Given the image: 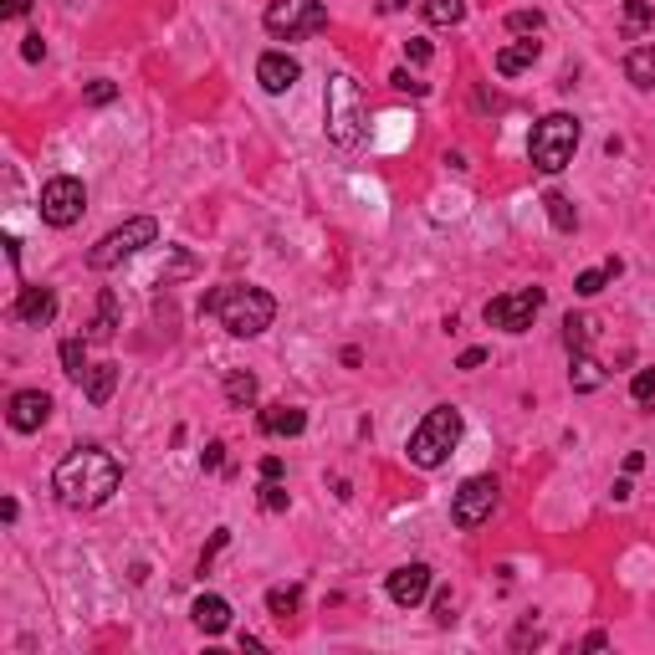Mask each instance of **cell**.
Instances as JSON below:
<instances>
[{
    "label": "cell",
    "instance_id": "1",
    "mask_svg": "<svg viewBox=\"0 0 655 655\" xmlns=\"http://www.w3.org/2000/svg\"><path fill=\"white\" fill-rule=\"evenodd\" d=\"M118 482H123V466H118L103 446H77V451H67V456L57 461V471H52V492H57V502L72 507V512L103 507V502L118 492Z\"/></svg>",
    "mask_w": 655,
    "mask_h": 655
},
{
    "label": "cell",
    "instance_id": "2",
    "mask_svg": "<svg viewBox=\"0 0 655 655\" xmlns=\"http://www.w3.org/2000/svg\"><path fill=\"white\" fill-rule=\"evenodd\" d=\"M200 313H215L231 338H256V333H267V328H272V318H277V297H272V292H261V287H241V282H231V287L205 292Z\"/></svg>",
    "mask_w": 655,
    "mask_h": 655
},
{
    "label": "cell",
    "instance_id": "3",
    "mask_svg": "<svg viewBox=\"0 0 655 655\" xmlns=\"http://www.w3.org/2000/svg\"><path fill=\"white\" fill-rule=\"evenodd\" d=\"M323 128H328V144H338V149H354L359 139H364V123H369V103H364V93H359V82L348 77V72H338V77H328V93H323Z\"/></svg>",
    "mask_w": 655,
    "mask_h": 655
},
{
    "label": "cell",
    "instance_id": "4",
    "mask_svg": "<svg viewBox=\"0 0 655 655\" xmlns=\"http://www.w3.org/2000/svg\"><path fill=\"white\" fill-rule=\"evenodd\" d=\"M584 139V128L574 113H548L533 123V139H528V159L543 169V174H558V169H569L574 164V149Z\"/></svg>",
    "mask_w": 655,
    "mask_h": 655
},
{
    "label": "cell",
    "instance_id": "5",
    "mask_svg": "<svg viewBox=\"0 0 655 655\" xmlns=\"http://www.w3.org/2000/svg\"><path fill=\"white\" fill-rule=\"evenodd\" d=\"M456 441H461V410L435 405V410L410 430V461H415L420 471H435V466L456 451Z\"/></svg>",
    "mask_w": 655,
    "mask_h": 655
},
{
    "label": "cell",
    "instance_id": "6",
    "mask_svg": "<svg viewBox=\"0 0 655 655\" xmlns=\"http://www.w3.org/2000/svg\"><path fill=\"white\" fill-rule=\"evenodd\" d=\"M159 241V221H149V215H134V221H123V226H113L93 251H87V267L93 272H113L118 261H128V256H139L144 246H154Z\"/></svg>",
    "mask_w": 655,
    "mask_h": 655
},
{
    "label": "cell",
    "instance_id": "7",
    "mask_svg": "<svg viewBox=\"0 0 655 655\" xmlns=\"http://www.w3.org/2000/svg\"><path fill=\"white\" fill-rule=\"evenodd\" d=\"M323 26H328V6H323V0H272V6H267V31L277 41L318 36Z\"/></svg>",
    "mask_w": 655,
    "mask_h": 655
},
{
    "label": "cell",
    "instance_id": "8",
    "mask_svg": "<svg viewBox=\"0 0 655 655\" xmlns=\"http://www.w3.org/2000/svg\"><path fill=\"white\" fill-rule=\"evenodd\" d=\"M543 302H548L543 287H517V292L492 297L487 308H482V318H487V328H502V333H528L533 318L543 313Z\"/></svg>",
    "mask_w": 655,
    "mask_h": 655
},
{
    "label": "cell",
    "instance_id": "9",
    "mask_svg": "<svg viewBox=\"0 0 655 655\" xmlns=\"http://www.w3.org/2000/svg\"><path fill=\"white\" fill-rule=\"evenodd\" d=\"M497 476H466V482H461V492L451 497V522H456V528H482V522L497 512Z\"/></svg>",
    "mask_w": 655,
    "mask_h": 655
},
{
    "label": "cell",
    "instance_id": "10",
    "mask_svg": "<svg viewBox=\"0 0 655 655\" xmlns=\"http://www.w3.org/2000/svg\"><path fill=\"white\" fill-rule=\"evenodd\" d=\"M82 205H87V190H82V180H72V174H57V180L41 185V221L57 226V231L82 221Z\"/></svg>",
    "mask_w": 655,
    "mask_h": 655
},
{
    "label": "cell",
    "instance_id": "11",
    "mask_svg": "<svg viewBox=\"0 0 655 655\" xmlns=\"http://www.w3.org/2000/svg\"><path fill=\"white\" fill-rule=\"evenodd\" d=\"M47 415H52V395H41V389H16L11 410H6L11 430H21V435L41 430V425H47Z\"/></svg>",
    "mask_w": 655,
    "mask_h": 655
},
{
    "label": "cell",
    "instance_id": "12",
    "mask_svg": "<svg viewBox=\"0 0 655 655\" xmlns=\"http://www.w3.org/2000/svg\"><path fill=\"white\" fill-rule=\"evenodd\" d=\"M435 574H430V563H405V569L389 574V599H395L400 609H415L425 594H430Z\"/></svg>",
    "mask_w": 655,
    "mask_h": 655
},
{
    "label": "cell",
    "instance_id": "13",
    "mask_svg": "<svg viewBox=\"0 0 655 655\" xmlns=\"http://www.w3.org/2000/svg\"><path fill=\"white\" fill-rule=\"evenodd\" d=\"M11 318L26 328H47L57 318V292L52 287H21V297L11 302Z\"/></svg>",
    "mask_w": 655,
    "mask_h": 655
},
{
    "label": "cell",
    "instance_id": "14",
    "mask_svg": "<svg viewBox=\"0 0 655 655\" xmlns=\"http://www.w3.org/2000/svg\"><path fill=\"white\" fill-rule=\"evenodd\" d=\"M297 77H302L297 57H287V52H261V62H256V82L267 87L272 98L292 93V87H297Z\"/></svg>",
    "mask_w": 655,
    "mask_h": 655
},
{
    "label": "cell",
    "instance_id": "15",
    "mask_svg": "<svg viewBox=\"0 0 655 655\" xmlns=\"http://www.w3.org/2000/svg\"><path fill=\"white\" fill-rule=\"evenodd\" d=\"M261 435H302L308 430V410H297V405H267L256 415Z\"/></svg>",
    "mask_w": 655,
    "mask_h": 655
},
{
    "label": "cell",
    "instance_id": "16",
    "mask_svg": "<svg viewBox=\"0 0 655 655\" xmlns=\"http://www.w3.org/2000/svg\"><path fill=\"white\" fill-rule=\"evenodd\" d=\"M190 615H195V625H200L205 635H226V630H231V604H226L221 594H200Z\"/></svg>",
    "mask_w": 655,
    "mask_h": 655
},
{
    "label": "cell",
    "instance_id": "17",
    "mask_svg": "<svg viewBox=\"0 0 655 655\" xmlns=\"http://www.w3.org/2000/svg\"><path fill=\"white\" fill-rule=\"evenodd\" d=\"M113 333H118V292L103 287V292H98V313H93V323H87L82 338H87V343H108Z\"/></svg>",
    "mask_w": 655,
    "mask_h": 655
},
{
    "label": "cell",
    "instance_id": "18",
    "mask_svg": "<svg viewBox=\"0 0 655 655\" xmlns=\"http://www.w3.org/2000/svg\"><path fill=\"white\" fill-rule=\"evenodd\" d=\"M538 52H543L538 41H512V47H502V52H497V72H502V77L528 72V67L538 62Z\"/></svg>",
    "mask_w": 655,
    "mask_h": 655
},
{
    "label": "cell",
    "instance_id": "19",
    "mask_svg": "<svg viewBox=\"0 0 655 655\" xmlns=\"http://www.w3.org/2000/svg\"><path fill=\"white\" fill-rule=\"evenodd\" d=\"M82 389H87V400H93V405H108L113 389H118V364H93L87 379H82Z\"/></svg>",
    "mask_w": 655,
    "mask_h": 655
},
{
    "label": "cell",
    "instance_id": "20",
    "mask_svg": "<svg viewBox=\"0 0 655 655\" xmlns=\"http://www.w3.org/2000/svg\"><path fill=\"white\" fill-rule=\"evenodd\" d=\"M226 405L231 410H251L256 405V374L251 369H231L226 374Z\"/></svg>",
    "mask_w": 655,
    "mask_h": 655
},
{
    "label": "cell",
    "instance_id": "21",
    "mask_svg": "<svg viewBox=\"0 0 655 655\" xmlns=\"http://www.w3.org/2000/svg\"><path fill=\"white\" fill-rule=\"evenodd\" d=\"M543 205H548V221H553V231H579V210H574V200L569 195H558V190H548L543 195Z\"/></svg>",
    "mask_w": 655,
    "mask_h": 655
},
{
    "label": "cell",
    "instance_id": "22",
    "mask_svg": "<svg viewBox=\"0 0 655 655\" xmlns=\"http://www.w3.org/2000/svg\"><path fill=\"white\" fill-rule=\"evenodd\" d=\"M569 379H574V389H579V395H594V389L604 384V364H599L594 354H574V369H569Z\"/></svg>",
    "mask_w": 655,
    "mask_h": 655
},
{
    "label": "cell",
    "instance_id": "23",
    "mask_svg": "<svg viewBox=\"0 0 655 655\" xmlns=\"http://www.w3.org/2000/svg\"><path fill=\"white\" fill-rule=\"evenodd\" d=\"M625 77H630L635 87H655V41H650V47H635V52L625 57Z\"/></svg>",
    "mask_w": 655,
    "mask_h": 655
},
{
    "label": "cell",
    "instance_id": "24",
    "mask_svg": "<svg viewBox=\"0 0 655 655\" xmlns=\"http://www.w3.org/2000/svg\"><path fill=\"white\" fill-rule=\"evenodd\" d=\"M62 369H67V379H87V369H93V364H87V338H62Z\"/></svg>",
    "mask_w": 655,
    "mask_h": 655
},
{
    "label": "cell",
    "instance_id": "25",
    "mask_svg": "<svg viewBox=\"0 0 655 655\" xmlns=\"http://www.w3.org/2000/svg\"><path fill=\"white\" fill-rule=\"evenodd\" d=\"M589 338H594V323L584 313L563 318V343H569V354H589Z\"/></svg>",
    "mask_w": 655,
    "mask_h": 655
},
{
    "label": "cell",
    "instance_id": "26",
    "mask_svg": "<svg viewBox=\"0 0 655 655\" xmlns=\"http://www.w3.org/2000/svg\"><path fill=\"white\" fill-rule=\"evenodd\" d=\"M425 21L430 26H461L466 21V0H425Z\"/></svg>",
    "mask_w": 655,
    "mask_h": 655
},
{
    "label": "cell",
    "instance_id": "27",
    "mask_svg": "<svg viewBox=\"0 0 655 655\" xmlns=\"http://www.w3.org/2000/svg\"><path fill=\"white\" fill-rule=\"evenodd\" d=\"M297 604H302V589H297V584H277V589H267V609H272L277 620L297 615Z\"/></svg>",
    "mask_w": 655,
    "mask_h": 655
},
{
    "label": "cell",
    "instance_id": "28",
    "mask_svg": "<svg viewBox=\"0 0 655 655\" xmlns=\"http://www.w3.org/2000/svg\"><path fill=\"white\" fill-rule=\"evenodd\" d=\"M609 282H615V277H609V267H594V272H579V277H574V292H579V297H599Z\"/></svg>",
    "mask_w": 655,
    "mask_h": 655
},
{
    "label": "cell",
    "instance_id": "29",
    "mask_svg": "<svg viewBox=\"0 0 655 655\" xmlns=\"http://www.w3.org/2000/svg\"><path fill=\"white\" fill-rule=\"evenodd\" d=\"M650 21H655V16H650L645 0H625V36H640Z\"/></svg>",
    "mask_w": 655,
    "mask_h": 655
},
{
    "label": "cell",
    "instance_id": "30",
    "mask_svg": "<svg viewBox=\"0 0 655 655\" xmlns=\"http://www.w3.org/2000/svg\"><path fill=\"white\" fill-rule=\"evenodd\" d=\"M507 31H517V36L533 31V36H538V31H543V11H512V16H507Z\"/></svg>",
    "mask_w": 655,
    "mask_h": 655
},
{
    "label": "cell",
    "instance_id": "31",
    "mask_svg": "<svg viewBox=\"0 0 655 655\" xmlns=\"http://www.w3.org/2000/svg\"><path fill=\"white\" fill-rule=\"evenodd\" d=\"M630 395H635V405H650V400H655V369H640V374L630 379Z\"/></svg>",
    "mask_w": 655,
    "mask_h": 655
},
{
    "label": "cell",
    "instance_id": "32",
    "mask_svg": "<svg viewBox=\"0 0 655 655\" xmlns=\"http://www.w3.org/2000/svg\"><path fill=\"white\" fill-rule=\"evenodd\" d=\"M261 507L282 512V507H287V487H282V482H261Z\"/></svg>",
    "mask_w": 655,
    "mask_h": 655
},
{
    "label": "cell",
    "instance_id": "33",
    "mask_svg": "<svg viewBox=\"0 0 655 655\" xmlns=\"http://www.w3.org/2000/svg\"><path fill=\"white\" fill-rule=\"evenodd\" d=\"M113 98H118L113 82H93V87H87V103H93V108H103V103H113Z\"/></svg>",
    "mask_w": 655,
    "mask_h": 655
},
{
    "label": "cell",
    "instance_id": "34",
    "mask_svg": "<svg viewBox=\"0 0 655 655\" xmlns=\"http://www.w3.org/2000/svg\"><path fill=\"white\" fill-rule=\"evenodd\" d=\"M221 461H226V446H221V441H210V446L200 451V466H205V471H221Z\"/></svg>",
    "mask_w": 655,
    "mask_h": 655
},
{
    "label": "cell",
    "instance_id": "35",
    "mask_svg": "<svg viewBox=\"0 0 655 655\" xmlns=\"http://www.w3.org/2000/svg\"><path fill=\"white\" fill-rule=\"evenodd\" d=\"M21 57H26V62H41V57H47V41L31 31V36H26V47H21Z\"/></svg>",
    "mask_w": 655,
    "mask_h": 655
},
{
    "label": "cell",
    "instance_id": "36",
    "mask_svg": "<svg viewBox=\"0 0 655 655\" xmlns=\"http://www.w3.org/2000/svg\"><path fill=\"white\" fill-rule=\"evenodd\" d=\"M405 57H410V62H430V41L410 36V41H405Z\"/></svg>",
    "mask_w": 655,
    "mask_h": 655
},
{
    "label": "cell",
    "instance_id": "37",
    "mask_svg": "<svg viewBox=\"0 0 655 655\" xmlns=\"http://www.w3.org/2000/svg\"><path fill=\"white\" fill-rule=\"evenodd\" d=\"M261 482H282V456H261Z\"/></svg>",
    "mask_w": 655,
    "mask_h": 655
},
{
    "label": "cell",
    "instance_id": "38",
    "mask_svg": "<svg viewBox=\"0 0 655 655\" xmlns=\"http://www.w3.org/2000/svg\"><path fill=\"white\" fill-rule=\"evenodd\" d=\"M487 364V348H466V354L456 359V369H482Z\"/></svg>",
    "mask_w": 655,
    "mask_h": 655
},
{
    "label": "cell",
    "instance_id": "39",
    "mask_svg": "<svg viewBox=\"0 0 655 655\" xmlns=\"http://www.w3.org/2000/svg\"><path fill=\"white\" fill-rule=\"evenodd\" d=\"M31 11V0H6V6H0V16H6V21H21Z\"/></svg>",
    "mask_w": 655,
    "mask_h": 655
},
{
    "label": "cell",
    "instance_id": "40",
    "mask_svg": "<svg viewBox=\"0 0 655 655\" xmlns=\"http://www.w3.org/2000/svg\"><path fill=\"white\" fill-rule=\"evenodd\" d=\"M389 82H395L400 93H425V82H410V72H395V77H389Z\"/></svg>",
    "mask_w": 655,
    "mask_h": 655
},
{
    "label": "cell",
    "instance_id": "41",
    "mask_svg": "<svg viewBox=\"0 0 655 655\" xmlns=\"http://www.w3.org/2000/svg\"><path fill=\"white\" fill-rule=\"evenodd\" d=\"M609 645V635L604 630H594V635H584V650H604Z\"/></svg>",
    "mask_w": 655,
    "mask_h": 655
}]
</instances>
